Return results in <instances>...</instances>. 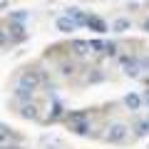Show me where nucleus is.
I'll return each instance as SVG.
<instances>
[{"mask_svg":"<svg viewBox=\"0 0 149 149\" xmlns=\"http://www.w3.org/2000/svg\"><path fill=\"white\" fill-rule=\"evenodd\" d=\"M8 5H10V0H0V10H8Z\"/></svg>","mask_w":149,"mask_h":149,"instance_id":"obj_26","label":"nucleus"},{"mask_svg":"<svg viewBox=\"0 0 149 149\" xmlns=\"http://www.w3.org/2000/svg\"><path fill=\"white\" fill-rule=\"evenodd\" d=\"M127 137H129V127H127V124H122V122H114V124L107 127L104 142L107 144H122V142H127Z\"/></svg>","mask_w":149,"mask_h":149,"instance_id":"obj_2","label":"nucleus"},{"mask_svg":"<svg viewBox=\"0 0 149 149\" xmlns=\"http://www.w3.org/2000/svg\"><path fill=\"white\" fill-rule=\"evenodd\" d=\"M65 15L70 17V20H74V25L77 27H85V20H87V13H82L80 8H67V13Z\"/></svg>","mask_w":149,"mask_h":149,"instance_id":"obj_10","label":"nucleus"},{"mask_svg":"<svg viewBox=\"0 0 149 149\" xmlns=\"http://www.w3.org/2000/svg\"><path fill=\"white\" fill-rule=\"evenodd\" d=\"M8 42V35H5V30H0V47Z\"/></svg>","mask_w":149,"mask_h":149,"instance_id":"obj_23","label":"nucleus"},{"mask_svg":"<svg viewBox=\"0 0 149 149\" xmlns=\"http://www.w3.org/2000/svg\"><path fill=\"white\" fill-rule=\"evenodd\" d=\"M0 149H22V144H10L8 142V144H0Z\"/></svg>","mask_w":149,"mask_h":149,"instance_id":"obj_22","label":"nucleus"},{"mask_svg":"<svg viewBox=\"0 0 149 149\" xmlns=\"http://www.w3.org/2000/svg\"><path fill=\"white\" fill-rule=\"evenodd\" d=\"M139 70H144V72H149V55H139Z\"/></svg>","mask_w":149,"mask_h":149,"instance_id":"obj_21","label":"nucleus"},{"mask_svg":"<svg viewBox=\"0 0 149 149\" xmlns=\"http://www.w3.org/2000/svg\"><path fill=\"white\" fill-rule=\"evenodd\" d=\"M8 40L10 42H15V45H20V42H25L27 40V30H25V22H10V27H8Z\"/></svg>","mask_w":149,"mask_h":149,"instance_id":"obj_4","label":"nucleus"},{"mask_svg":"<svg viewBox=\"0 0 149 149\" xmlns=\"http://www.w3.org/2000/svg\"><path fill=\"white\" fill-rule=\"evenodd\" d=\"M55 27H57L60 32H65V35H72V32L77 30V25H74V20H70L67 15L57 17V20H55Z\"/></svg>","mask_w":149,"mask_h":149,"instance_id":"obj_7","label":"nucleus"},{"mask_svg":"<svg viewBox=\"0 0 149 149\" xmlns=\"http://www.w3.org/2000/svg\"><path fill=\"white\" fill-rule=\"evenodd\" d=\"M102 55H107V57H114V55H117V42H104Z\"/></svg>","mask_w":149,"mask_h":149,"instance_id":"obj_18","label":"nucleus"},{"mask_svg":"<svg viewBox=\"0 0 149 149\" xmlns=\"http://www.w3.org/2000/svg\"><path fill=\"white\" fill-rule=\"evenodd\" d=\"M62 117H65V107H62V102H60V100H52V112H50V117L45 119V122L52 124V122H60Z\"/></svg>","mask_w":149,"mask_h":149,"instance_id":"obj_9","label":"nucleus"},{"mask_svg":"<svg viewBox=\"0 0 149 149\" xmlns=\"http://www.w3.org/2000/svg\"><path fill=\"white\" fill-rule=\"evenodd\" d=\"M142 104H147V107H149V90L142 95Z\"/></svg>","mask_w":149,"mask_h":149,"instance_id":"obj_25","label":"nucleus"},{"mask_svg":"<svg viewBox=\"0 0 149 149\" xmlns=\"http://www.w3.org/2000/svg\"><path fill=\"white\" fill-rule=\"evenodd\" d=\"M132 30V20L129 17H117V20L112 22V32H117V35H122V32Z\"/></svg>","mask_w":149,"mask_h":149,"instance_id":"obj_12","label":"nucleus"},{"mask_svg":"<svg viewBox=\"0 0 149 149\" xmlns=\"http://www.w3.org/2000/svg\"><path fill=\"white\" fill-rule=\"evenodd\" d=\"M119 65H122L124 74H129V77H139V74H142L137 57H127V55H122V57H119Z\"/></svg>","mask_w":149,"mask_h":149,"instance_id":"obj_6","label":"nucleus"},{"mask_svg":"<svg viewBox=\"0 0 149 149\" xmlns=\"http://www.w3.org/2000/svg\"><path fill=\"white\" fill-rule=\"evenodd\" d=\"M85 27H87V30H92V32H97V35H104V32L109 30V25H107L104 17H100V15H90V13H87Z\"/></svg>","mask_w":149,"mask_h":149,"instance_id":"obj_5","label":"nucleus"},{"mask_svg":"<svg viewBox=\"0 0 149 149\" xmlns=\"http://www.w3.org/2000/svg\"><path fill=\"white\" fill-rule=\"evenodd\" d=\"M27 17H30V10H15V13H10V22H25Z\"/></svg>","mask_w":149,"mask_h":149,"instance_id":"obj_17","label":"nucleus"},{"mask_svg":"<svg viewBox=\"0 0 149 149\" xmlns=\"http://www.w3.org/2000/svg\"><path fill=\"white\" fill-rule=\"evenodd\" d=\"M142 30L149 32V17H144V20H142Z\"/></svg>","mask_w":149,"mask_h":149,"instance_id":"obj_24","label":"nucleus"},{"mask_svg":"<svg viewBox=\"0 0 149 149\" xmlns=\"http://www.w3.org/2000/svg\"><path fill=\"white\" fill-rule=\"evenodd\" d=\"M20 114L25 119H40V107L35 104V102H25V104H22V109H20Z\"/></svg>","mask_w":149,"mask_h":149,"instance_id":"obj_8","label":"nucleus"},{"mask_svg":"<svg viewBox=\"0 0 149 149\" xmlns=\"http://www.w3.org/2000/svg\"><path fill=\"white\" fill-rule=\"evenodd\" d=\"M40 85H42V74L37 72V70H25V72L20 74V80H17V87L30 90V92H35Z\"/></svg>","mask_w":149,"mask_h":149,"instance_id":"obj_3","label":"nucleus"},{"mask_svg":"<svg viewBox=\"0 0 149 149\" xmlns=\"http://www.w3.org/2000/svg\"><path fill=\"white\" fill-rule=\"evenodd\" d=\"M42 144H47V147H57V149L65 147V144L60 142V139H55V137H42Z\"/></svg>","mask_w":149,"mask_h":149,"instance_id":"obj_19","label":"nucleus"},{"mask_svg":"<svg viewBox=\"0 0 149 149\" xmlns=\"http://www.w3.org/2000/svg\"><path fill=\"white\" fill-rule=\"evenodd\" d=\"M10 139H15V142H20V137H17V134L13 132L10 127H5V124H0V144H8Z\"/></svg>","mask_w":149,"mask_h":149,"instance_id":"obj_14","label":"nucleus"},{"mask_svg":"<svg viewBox=\"0 0 149 149\" xmlns=\"http://www.w3.org/2000/svg\"><path fill=\"white\" fill-rule=\"evenodd\" d=\"M72 52L80 55V57L90 55V42H87V40H72Z\"/></svg>","mask_w":149,"mask_h":149,"instance_id":"obj_13","label":"nucleus"},{"mask_svg":"<svg viewBox=\"0 0 149 149\" xmlns=\"http://www.w3.org/2000/svg\"><path fill=\"white\" fill-rule=\"evenodd\" d=\"M32 95H35V92L22 90V87H15V100H17V102H30V100H32Z\"/></svg>","mask_w":149,"mask_h":149,"instance_id":"obj_15","label":"nucleus"},{"mask_svg":"<svg viewBox=\"0 0 149 149\" xmlns=\"http://www.w3.org/2000/svg\"><path fill=\"white\" fill-rule=\"evenodd\" d=\"M62 122L67 124V129L77 137H90L92 132V124H90V114L85 109H77V112H65Z\"/></svg>","mask_w":149,"mask_h":149,"instance_id":"obj_1","label":"nucleus"},{"mask_svg":"<svg viewBox=\"0 0 149 149\" xmlns=\"http://www.w3.org/2000/svg\"><path fill=\"white\" fill-rule=\"evenodd\" d=\"M124 104H127V109H129V112L142 109V95H137V92H129V95L124 97Z\"/></svg>","mask_w":149,"mask_h":149,"instance_id":"obj_11","label":"nucleus"},{"mask_svg":"<svg viewBox=\"0 0 149 149\" xmlns=\"http://www.w3.org/2000/svg\"><path fill=\"white\" fill-rule=\"evenodd\" d=\"M144 134H149V124H147V119H139L134 124V137H144Z\"/></svg>","mask_w":149,"mask_h":149,"instance_id":"obj_16","label":"nucleus"},{"mask_svg":"<svg viewBox=\"0 0 149 149\" xmlns=\"http://www.w3.org/2000/svg\"><path fill=\"white\" fill-rule=\"evenodd\" d=\"M60 72H62L65 77H70V74L74 72V67H72V62H62V65H60Z\"/></svg>","mask_w":149,"mask_h":149,"instance_id":"obj_20","label":"nucleus"}]
</instances>
